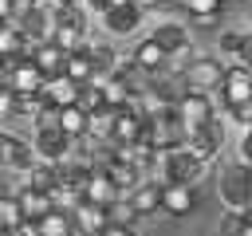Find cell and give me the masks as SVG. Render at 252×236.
I'll use <instances>...</instances> for the list:
<instances>
[{
	"label": "cell",
	"mask_w": 252,
	"mask_h": 236,
	"mask_svg": "<svg viewBox=\"0 0 252 236\" xmlns=\"http://www.w3.org/2000/svg\"><path fill=\"white\" fill-rule=\"evenodd\" d=\"M248 4H252V0H248Z\"/></svg>",
	"instance_id": "cell-41"
},
{
	"label": "cell",
	"mask_w": 252,
	"mask_h": 236,
	"mask_svg": "<svg viewBox=\"0 0 252 236\" xmlns=\"http://www.w3.org/2000/svg\"><path fill=\"white\" fill-rule=\"evenodd\" d=\"M28 177H32L28 185H35V189H47V193H51V189L63 181V173H59V161H32V165H28Z\"/></svg>",
	"instance_id": "cell-24"
},
{
	"label": "cell",
	"mask_w": 252,
	"mask_h": 236,
	"mask_svg": "<svg viewBox=\"0 0 252 236\" xmlns=\"http://www.w3.org/2000/svg\"><path fill=\"white\" fill-rule=\"evenodd\" d=\"M142 114L138 110H130V106H118L114 110V122H110V138L114 142H134L138 134H142Z\"/></svg>",
	"instance_id": "cell-15"
},
{
	"label": "cell",
	"mask_w": 252,
	"mask_h": 236,
	"mask_svg": "<svg viewBox=\"0 0 252 236\" xmlns=\"http://www.w3.org/2000/svg\"><path fill=\"white\" fill-rule=\"evenodd\" d=\"M134 8H142V12H150V8H158V4H165V0H130Z\"/></svg>",
	"instance_id": "cell-34"
},
{
	"label": "cell",
	"mask_w": 252,
	"mask_h": 236,
	"mask_svg": "<svg viewBox=\"0 0 252 236\" xmlns=\"http://www.w3.org/2000/svg\"><path fill=\"white\" fill-rule=\"evenodd\" d=\"M87 55H91V63H94V75H102V71H114V47H106V43H87Z\"/></svg>",
	"instance_id": "cell-26"
},
{
	"label": "cell",
	"mask_w": 252,
	"mask_h": 236,
	"mask_svg": "<svg viewBox=\"0 0 252 236\" xmlns=\"http://www.w3.org/2000/svg\"><path fill=\"white\" fill-rule=\"evenodd\" d=\"M32 43L24 39V31L16 28V20H0V59H16L24 55Z\"/></svg>",
	"instance_id": "cell-20"
},
{
	"label": "cell",
	"mask_w": 252,
	"mask_h": 236,
	"mask_svg": "<svg viewBox=\"0 0 252 236\" xmlns=\"http://www.w3.org/2000/svg\"><path fill=\"white\" fill-rule=\"evenodd\" d=\"M158 189H161L158 181H146V185L138 181V185L130 189V201H126V205L134 208V216H150V212H158Z\"/></svg>",
	"instance_id": "cell-19"
},
{
	"label": "cell",
	"mask_w": 252,
	"mask_h": 236,
	"mask_svg": "<svg viewBox=\"0 0 252 236\" xmlns=\"http://www.w3.org/2000/svg\"><path fill=\"white\" fill-rule=\"evenodd\" d=\"M173 110H177V118H181L185 130H197V126H205L213 118V98L205 90H181L177 102H173Z\"/></svg>",
	"instance_id": "cell-3"
},
{
	"label": "cell",
	"mask_w": 252,
	"mask_h": 236,
	"mask_svg": "<svg viewBox=\"0 0 252 236\" xmlns=\"http://www.w3.org/2000/svg\"><path fill=\"white\" fill-rule=\"evenodd\" d=\"M47 39H51L59 51H75V47H83V43H87V28H75V24H55V20H51Z\"/></svg>",
	"instance_id": "cell-22"
},
{
	"label": "cell",
	"mask_w": 252,
	"mask_h": 236,
	"mask_svg": "<svg viewBox=\"0 0 252 236\" xmlns=\"http://www.w3.org/2000/svg\"><path fill=\"white\" fill-rule=\"evenodd\" d=\"M220 197L228 201V205H236V208H244L248 201H252V165H228L224 173H220Z\"/></svg>",
	"instance_id": "cell-4"
},
{
	"label": "cell",
	"mask_w": 252,
	"mask_h": 236,
	"mask_svg": "<svg viewBox=\"0 0 252 236\" xmlns=\"http://www.w3.org/2000/svg\"><path fill=\"white\" fill-rule=\"evenodd\" d=\"M35 161V153H32V146L24 142V138H12V134H0V165H8V169H20V173H28V165Z\"/></svg>",
	"instance_id": "cell-13"
},
{
	"label": "cell",
	"mask_w": 252,
	"mask_h": 236,
	"mask_svg": "<svg viewBox=\"0 0 252 236\" xmlns=\"http://www.w3.org/2000/svg\"><path fill=\"white\" fill-rule=\"evenodd\" d=\"M32 8H35V0H12V16L8 20H24Z\"/></svg>",
	"instance_id": "cell-30"
},
{
	"label": "cell",
	"mask_w": 252,
	"mask_h": 236,
	"mask_svg": "<svg viewBox=\"0 0 252 236\" xmlns=\"http://www.w3.org/2000/svg\"><path fill=\"white\" fill-rule=\"evenodd\" d=\"M248 130H252V118H248Z\"/></svg>",
	"instance_id": "cell-40"
},
{
	"label": "cell",
	"mask_w": 252,
	"mask_h": 236,
	"mask_svg": "<svg viewBox=\"0 0 252 236\" xmlns=\"http://www.w3.org/2000/svg\"><path fill=\"white\" fill-rule=\"evenodd\" d=\"M189 16H197V20H213V16H220V8H224V0H177Z\"/></svg>",
	"instance_id": "cell-27"
},
{
	"label": "cell",
	"mask_w": 252,
	"mask_h": 236,
	"mask_svg": "<svg viewBox=\"0 0 252 236\" xmlns=\"http://www.w3.org/2000/svg\"><path fill=\"white\" fill-rule=\"evenodd\" d=\"M12 98H16V94H12L8 87H0V118H12Z\"/></svg>",
	"instance_id": "cell-32"
},
{
	"label": "cell",
	"mask_w": 252,
	"mask_h": 236,
	"mask_svg": "<svg viewBox=\"0 0 252 236\" xmlns=\"http://www.w3.org/2000/svg\"><path fill=\"white\" fill-rule=\"evenodd\" d=\"M16 205H20V212L28 216V220H39L55 201H51V193L47 189H35V185H24L20 193H16Z\"/></svg>",
	"instance_id": "cell-14"
},
{
	"label": "cell",
	"mask_w": 252,
	"mask_h": 236,
	"mask_svg": "<svg viewBox=\"0 0 252 236\" xmlns=\"http://www.w3.org/2000/svg\"><path fill=\"white\" fill-rule=\"evenodd\" d=\"M0 87H4V59H0Z\"/></svg>",
	"instance_id": "cell-38"
},
{
	"label": "cell",
	"mask_w": 252,
	"mask_h": 236,
	"mask_svg": "<svg viewBox=\"0 0 252 236\" xmlns=\"http://www.w3.org/2000/svg\"><path fill=\"white\" fill-rule=\"evenodd\" d=\"M63 55H67V51H59L51 39H39V43H32V47H28V59L39 67V75H43V79L63 75Z\"/></svg>",
	"instance_id": "cell-12"
},
{
	"label": "cell",
	"mask_w": 252,
	"mask_h": 236,
	"mask_svg": "<svg viewBox=\"0 0 252 236\" xmlns=\"http://www.w3.org/2000/svg\"><path fill=\"white\" fill-rule=\"evenodd\" d=\"M79 197H83V201H94V205H110V201H118V197H122V189H114V185H110V177L94 165V169L87 173V181L79 185Z\"/></svg>",
	"instance_id": "cell-11"
},
{
	"label": "cell",
	"mask_w": 252,
	"mask_h": 236,
	"mask_svg": "<svg viewBox=\"0 0 252 236\" xmlns=\"http://www.w3.org/2000/svg\"><path fill=\"white\" fill-rule=\"evenodd\" d=\"M154 39L161 43V51H165L169 59H185V55H193L189 28H185V24H158V28H154Z\"/></svg>",
	"instance_id": "cell-8"
},
{
	"label": "cell",
	"mask_w": 252,
	"mask_h": 236,
	"mask_svg": "<svg viewBox=\"0 0 252 236\" xmlns=\"http://www.w3.org/2000/svg\"><path fill=\"white\" fill-rule=\"evenodd\" d=\"M98 169L110 177V185H114V189H134V185L142 181V169H138V165H130V161H118V157H106Z\"/></svg>",
	"instance_id": "cell-16"
},
{
	"label": "cell",
	"mask_w": 252,
	"mask_h": 236,
	"mask_svg": "<svg viewBox=\"0 0 252 236\" xmlns=\"http://www.w3.org/2000/svg\"><path fill=\"white\" fill-rule=\"evenodd\" d=\"M193 205H197L193 185L161 181V189H158V208H161V212H169V216H189V212H193Z\"/></svg>",
	"instance_id": "cell-5"
},
{
	"label": "cell",
	"mask_w": 252,
	"mask_h": 236,
	"mask_svg": "<svg viewBox=\"0 0 252 236\" xmlns=\"http://www.w3.org/2000/svg\"><path fill=\"white\" fill-rule=\"evenodd\" d=\"M24 220V212H20V205H16V197H4L0 193V232H8V228H16Z\"/></svg>",
	"instance_id": "cell-28"
},
{
	"label": "cell",
	"mask_w": 252,
	"mask_h": 236,
	"mask_svg": "<svg viewBox=\"0 0 252 236\" xmlns=\"http://www.w3.org/2000/svg\"><path fill=\"white\" fill-rule=\"evenodd\" d=\"M55 122L67 138H83L87 134V110L79 102H67V106H55Z\"/></svg>",
	"instance_id": "cell-18"
},
{
	"label": "cell",
	"mask_w": 252,
	"mask_h": 236,
	"mask_svg": "<svg viewBox=\"0 0 252 236\" xmlns=\"http://www.w3.org/2000/svg\"><path fill=\"white\" fill-rule=\"evenodd\" d=\"M220 236H252V224H244L240 212H236V216H228V220L220 224Z\"/></svg>",
	"instance_id": "cell-29"
},
{
	"label": "cell",
	"mask_w": 252,
	"mask_h": 236,
	"mask_svg": "<svg viewBox=\"0 0 252 236\" xmlns=\"http://www.w3.org/2000/svg\"><path fill=\"white\" fill-rule=\"evenodd\" d=\"M217 90H220V102H224L228 110H232V106H252V71H248L244 63L224 67Z\"/></svg>",
	"instance_id": "cell-1"
},
{
	"label": "cell",
	"mask_w": 252,
	"mask_h": 236,
	"mask_svg": "<svg viewBox=\"0 0 252 236\" xmlns=\"http://www.w3.org/2000/svg\"><path fill=\"white\" fill-rule=\"evenodd\" d=\"M79 4H83V8H91V12H102L110 0H79Z\"/></svg>",
	"instance_id": "cell-35"
},
{
	"label": "cell",
	"mask_w": 252,
	"mask_h": 236,
	"mask_svg": "<svg viewBox=\"0 0 252 236\" xmlns=\"http://www.w3.org/2000/svg\"><path fill=\"white\" fill-rule=\"evenodd\" d=\"M35 232H39V236H75V228H71V212L59 208V205H51V208L35 220Z\"/></svg>",
	"instance_id": "cell-17"
},
{
	"label": "cell",
	"mask_w": 252,
	"mask_h": 236,
	"mask_svg": "<svg viewBox=\"0 0 252 236\" xmlns=\"http://www.w3.org/2000/svg\"><path fill=\"white\" fill-rule=\"evenodd\" d=\"M63 75L75 79V83H87V79L94 75V63H91V55H87V43L63 55Z\"/></svg>",
	"instance_id": "cell-23"
},
{
	"label": "cell",
	"mask_w": 252,
	"mask_h": 236,
	"mask_svg": "<svg viewBox=\"0 0 252 236\" xmlns=\"http://www.w3.org/2000/svg\"><path fill=\"white\" fill-rule=\"evenodd\" d=\"M240 220H244V224H252V201H248V205L240 208Z\"/></svg>",
	"instance_id": "cell-37"
},
{
	"label": "cell",
	"mask_w": 252,
	"mask_h": 236,
	"mask_svg": "<svg viewBox=\"0 0 252 236\" xmlns=\"http://www.w3.org/2000/svg\"><path fill=\"white\" fill-rule=\"evenodd\" d=\"M35 149H39L43 161H63L67 153H75L71 149V138L59 126H35Z\"/></svg>",
	"instance_id": "cell-9"
},
{
	"label": "cell",
	"mask_w": 252,
	"mask_h": 236,
	"mask_svg": "<svg viewBox=\"0 0 252 236\" xmlns=\"http://www.w3.org/2000/svg\"><path fill=\"white\" fill-rule=\"evenodd\" d=\"M130 63L142 71V75H158V71H165V63H169V55L161 51V43L154 39V35H146L134 51H130Z\"/></svg>",
	"instance_id": "cell-10"
},
{
	"label": "cell",
	"mask_w": 252,
	"mask_h": 236,
	"mask_svg": "<svg viewBox=\"0 0 252 236\" xmlns=\"http://www.w3.org/2000/svg\"><path fill=\"white\" fill-rule=\"evenodd\" d=\"M240 161L252 165V130H244V138H240Z\"/></svg>",
	"instance_id": "cell-33"
},
{
	"label": "cell",
	"mask_w": 252,
	"mask_h": 236,
	"mask_svg": "<svg viewBox=\"0 0 252 236\" xmlns=\"http://www.w3.org/2000/svg\"><path fill=\"white\" fill-rule=\"evenodd\" d=\"M110 122H114V110H110V106H98V110L87 114V134H94V138H110Z\"/></svg>",
	"instance_id": "cell-25"
},
{
	"label": "cell",
	"mask_w": 252,
	"mask_h": 236,
	"mask_svg": "<svg viewBox=\"0 0 252 236\" xmlns=\"http://www.w3.org/2000/svg\"><path fill=\"white\" fill-rule=\"evenodd\" d=\"M220 59H213V55H197V59H189L185 63V71H181V83H185V90H213L217 83H220Z\"/></svg>",
	"instance_id": "cell-2"
},
{
	"label": "cell",
	"mask_w": 252,
	"mask_h": 236,
	"mask_svg": "<svg viewBox=\"0 0 252 236\" xmlns=\"http://www.w3.org/2000/svg\"><path fill=\"white\" fill-rule=\"evenodd\" d=\"M98 236H134V228H130V224H114V220H106V228H102Z\"/></svg>",
	"instance_id": "cell-31"
},
{
	"label": "cell",
	"mask_w": 252,
	"mask_h": 236,
	"mask_svg": "<svg viewBox=\"0 0 252 236\" xmlns=\"http://www.w3.org/2000/svg\"><path fill=\"white\" fill-rule=\"evenodd\" d=\"M98 16H102V24H106L114 35H130V31L142 24V8H134L130 0H110Z\"/></svg>",
	"instance_id": "cell-7"
},
{
	"label": "cell",
	"mask_w": 252,
	"mask_h": 236,
	"mask_svg": "<svg viewBox=\"0 0 252 236\" xmlns=\"http://www.w3.org/2000/svg\"><path fill=\"white\" fill-rule=\"evenodd\" d=\"M55 4H79V0H55Z\"/></svg>",
	"instance_id": "cell-39"
},
{
	"label": "cell",
	"mask_w": 252,
	"mask_h": 236,
	"mask_svg": "<svg viewBox=\"0 0 252 236\" xmlns=\"http://www.w3.org/2000/svg\"><path fill=\"white\" fill-rule=\"evenodd\" d=\"M71 212V228L79 232V236H98L102 228H106V205H94V201H79V205H71L67 208Z\"/></svg>",
	"instance_id": "cell-6"
},
{
	"label": "cell",
	"mask_w": 252,
	"mask_h": 236,
	"mask_svg": "<svg viewBox=\"0 0 252 236\" xmlns=\"http://www.w3.org/2000/svg\"><path fill=\"white\" fill-rule=\"evenodd\" d=\"M12 16V0H0V20H8Z\"/></svg>",
	"instance_id": "cell-36"
},
{
	"label": "cell",
	"mask_w": 252,
	"mask_h": 236,
	"mask_svg": "<svg viewBox=\"0 0 252 236\" xmlns=\"http://www.w3.org/2000/svg\"><path fill=\"white\" fill-rule=\"evenodd\" d=\"M16 28L24 31V39H28V43H39V39H47V31H51V20H47V12L35 4V8H32L24 20H16Z\"/></svg>",
	"instance_id": "cell-21"
}]
</instances>
